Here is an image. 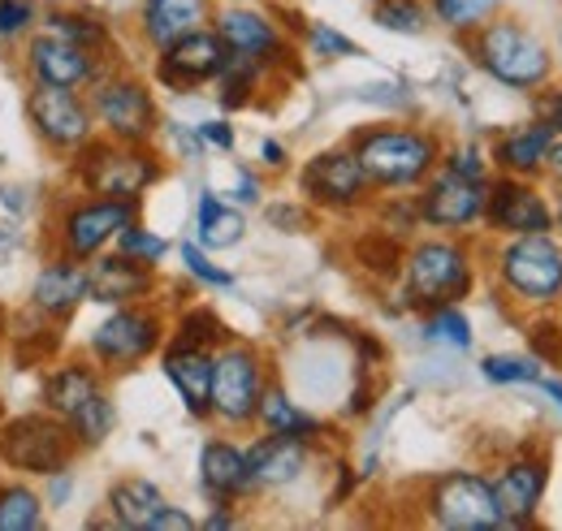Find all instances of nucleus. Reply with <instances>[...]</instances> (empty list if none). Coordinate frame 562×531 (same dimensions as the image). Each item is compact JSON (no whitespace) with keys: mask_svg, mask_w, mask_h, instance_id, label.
<instances>
[{"mask_svg":"<svg viewBox=\"0 0 562 531\" xmlns=\"http://www.w3.org/2000/svg\"><path fill=\"white\" fill-rule=\"evenodd\" d=\"M355 160L368 187H416L437 165V143L420 131H372L359 138Z\"/></svg>","mask_w":562,"mask_h":531,"instance_id":"nucleus-1","label":"nucleus"},{"mask_svg":"<svg viewBox=\"0 0 562 531\" xmlns=\"http://www.w3.org/2000/svg\"><path fill=\"white\" fill-rule=\"evenodd\" d=\"M476 61L490 69L502 87H515V91H532L550 78L546 44L532 31H524L519 22H490L476 35Z\"/></svg>","mask_w":562,"mask_h":531,"instance_id":"nucleus-2","label":"nucleus"},{"mask_svg":"<svg viewBox=\"0 0 562 531\" xmlns=\"http://www.w3.org/2000/svg\"><path fill=\"white\" fill-rule=\"evenodd\" d=\"M0 459L18 471H35V475H53L74 459V432L66 419H48V415H22L13 423H4L0 432Z\"/></svg>","mask_w":562,"mask_h":531,"instance_id":"nucleus-3","label":"nucleus"},{"mask_svg":"<svg viewBox=\"0 0 562 531\" xmlns=\"http://www.w3.org/2000/svg\"><path fill=\"white\" fill-rule=\"evenodd\" d=\"M428 510H432L437 528H450V531L502 528V510H497L493 484L485 475H472V471H450V475H441V479L432 484Z\"/></svg>","mask_w":562,"mask_h":531,"instance_id":"nucleus-4","label":"nucleus"},{"mask_svg":"<svg viewBox=\"0 0 562 531\" xmlns=\"http://www.w3.org/2000/svg\"><path fill=\"white\" fill-rule=\"evenodd\" d=\"M472 285V268L463 247L454 242H424L407 256V298L420 307H446L463 298Z\"/></svg>","mask_w":562,"mask_h":531,"instance_id":"nucleus-5","label":"nucleus"},{"mask_svg":"<svg viewBox=\"0 0 562 531\" xmlns=\"http://www.w3.org/2000/svg\"><path fill=\"white\" fill-rule=\"evenodd\" d=\"M502 281L528 298V303H550L562 294V247L550 234H519L502 251Z\"/></svg>","mask_w":562,"mask_h":531,"instance_id":"nucleus-6","label":"nucleus"},{"mask_svg":"<svg viewBox=\"0 0 562 531\" xmlns=\"http://www.w3.org/2000/svg\"><path fill=\"white\" fill-rule=\"evenodd\" d=\"M260 359L247 346H229L212 359V410L229 423H247L260 406Z\"/></svg>","mask_w":562,"mask_h":531,"instance_id":"nucleus-7","label":"nucleus"},{"mask_svg":"<svg viewBox=\"0 0 562 531\" xmlns=\"http://www.w3.org/2000/svg\"><path fill=\"white\" fill-rule=\"evenodd\" d=\"M82 178H87V187L95 195L139 200L143 187H151V178H156V165L139 151H126V147H113V143H95L91 160L82 156Z\"/></svg>","mask_w":562,"mask_h":531,"instance_id":"nucleus-8","label":"nucleus"},{"mask_svg":"<svg viewBox=\"0 0 562 531\" xmlns=\"http://www.w3.org/2000/svg\"><path fill=\"white\" fill-rule=\"evenodd\" d=\"M485 200H490V187L485 182L446 169L420 195V216L428 225H437V229H463V225L481 221Z\"/></svg>","mask_w":562,"mask_h":531,"instance_id":"nucleus-9","label":"nucleus"},{"mask_svg":"<svg viewBox=\"0 0 562 531\" xmlns=\"http://www.w3.org/2000/svg\"><path fill=\"white\" fill-rule=\"evenodd\" d=\"M95 113L109 126V134L117 143H143L147 134L156 131V104L143 91L139 82L131 78H113L95 91Z\"/></svg>","mask_w":562,"mask_h":531,"instance_id":"nucleus-10","label":"nucleus"},{"mask_svg":"<svg viewBox=\"0 0 562 531\" xmlns=\"http://www.w3.org/2000/svg\"><path fill=\"white\" fill-rule=\"evenodd\" d=\"M131 221H135V200H100L74 207L70 216H66V251H70V260L95 256Z\"/></svg>","mask_w":562,"mask_h":531,"instance_id":"nucleus-11","label":"nucleus"},{"mask_svg":"<svg viewBox=\"0 0 562 531\" xmlns=\"http://www.w3.org/2000/svg\"><path fill=\"white\" fill-rule=\"evenodd\" d=\"M225 57H229V48L221 44V35L191 31V35H182V39H173L165 48V57H160V82H169V87H195L204 78H216L221 66H225Z\"/></svg>","mask_w":562,"mask_h":531,"instance_id":"nucleus-12","label":"nucleus"},{"mask_svg":"<svg viewBox=\"0 0 562 531\" xmlns=\"http://www.w3.org/2000/svg\"><path fill=\"white\" fill-rule=\"evenodd\" d=\"M26 113H31V122L40 126V134L48 138V143H57V147H78L87 134H91V117H87V109L74 100V91L66 87H35L31 91V100H26Z\"/></svg>","mask_w":562,"mask_h":531,"instance_id":"nucleus-13","label":"nucleus"},{"mask_svg":"<svg viewBox=\"0 0 562 531\" xmlns=\"http://www.w3.org/2000/svg\"><path fill=\"white\" fill-rule=\"evenodd\" d=\"M303 191L325 207H351L368 191V178L355 151H325L303 169Z\"/></svg>","mask_w":562,"mask_h":531,"instance_id":"nucleus-14","label":"nucleus"},{"mask_svg":"<svg viewBox=\"0 0 562 531\" xmlns=\"http://www.w3.org/2000/svg\"><path fill=\"white\" fill-rule=\"evenodd\" d=\"M156 341H160V325H156V316L122 307L117 316H109V320L95 329L91 350H95L100 359H109V363H139L143 354H151V350H156Z\"/></svg>","mask_w":562,"mask_h":531,"instance_id":"nucleus-15","label":"nucleus"},{"mask_svg":"<svg viewBox=\"0 0 562 531\" xmlns=\"http://www.w3.org/2000/svg\"><path fill=\"white\" fill-rule=\"evenodd\" d=\"M485 216H490L493 229H506V234H550V207H546V200L532 187L510 182V178H502L490 191Z\"/></svg>","mask_w":562,"mask_h":531,"instance_id":"nucleus-16","label":"nucleus"},{"mask_svg":"<svg viewBox=\"0 0 562 531\" xmlns=\"http://www.w3.org/2000/svg\"><path fill=\"white\" fill-rule=\"evenodd\" d=\"M26 61H31L35 82H44V87H66V91L82 87V82L95 74L91 53L70 44V39H61V35H53V31L31 44V57H26Z\"/></svg>","mask_w":562,"mask_h":531,"instance_id":"nucleus-17","label":"nucleus"},{"mask_svg":"<svg viewBox=\"0 0 562 531\" xmlns=\"http://www.w3.org/2000/svg\"><path fill=\"white\" fill-rule=\"evenodd\" d=\"M546 466L541 463H510L502 471V479L493 484V497H497V510H502V528H528V519L537 515L541 506V493H546Z\"/></svg>","mask_w":562,"mask_h":531,"instance_id":"nucleus-18","label":"nucleus"},{"mask_svg":"<svg viewBox=\"0 0 562 531\" xmlns=\"http://www.w3.org/2000/svg\"><path fill=\"white\" fill-rule=\"evenodd\" d=\"M165 376L173 381V389L182 394L191 415H209L212 410V359L204 354V346L178 341L165 354Z\"/></svg>","mask_w":562,"mask_h":531,"instance_id":"nucleus-19","label":"nucleus"},{"mask_svg":"<svg viewBox=\"0 0 562 531\" xmlns=\"http://www.w3.org/2000/svg\"><path fill=\"white\" fill-rule=\"evenodd\" d=\"M303 466H307V441H303V437H285V432L265 437V441L247 454L251 484H260V488H281V484L299 479Z\"/></svg>","mask_w":562,"mask_h":531,"instance_id":"nucleus-20","label":"nucleus"},{"mask_svg":"<svg viewBox=\"0 0 562 531\" xmlns=\"http://www.w3.org/2000/svg\"><path fill=\"white\" fill-rule=\"evenodd\" d=\"M147 290H151V272L131 256H109L87 268V298L95 303H131Z\"/></svg>","mask_w":562,"mask_h":531,"instance_id":"nucleus-21","label":"nucleus"},{"mask_svg":"<svg viewBox=\"0 0 562 531\" xmlns=\"http://www.w3.org/2000/svg\"><path fill=\"white\" fill-rule=\"evenodd\" d=\"M209 22V0H143V35L156 48L200 31Z\"/></svg>","mask_w":562,"mask_h":531,"instance_id":"nucleus-22","label":"nucleus"},{"mask_svg":"<svg viewBox=\"0 0 562 531\" xmlns=\"http://www.w3.org/2000/svg\"><path fill=\"white\" fill-rule=\"evenodd\" d=\"M216 35L229 53L238 57H256V61H269L278 53V31L265 13H251V9H225L221 22H216Z\"/></svg>","mask_w":562,"mask_h":531,"instance_id":"nucleus-23","label":"nucleus"},{"mask_svg":"<svg viewBox=\"0 0 562 531\" xmlns=\"http://www.w3.org/2000/svg\"><path fill=\"white\" fill-rule=\"evenodd\" d=\"M200 479H204V488H209L212 497H221V501L256 488L251 484V471H247V454L234 450V445H225V441L204 445V454H200Z\"/></svg>","mask_w":562,"mask_h":531,"instance_id":"nucleus-24","label":"nucleus"},{"mask_svg":"<svg viewBox=\"0 0 562 531\" xmlns=\"http://www.w3.org/2000/svg\"><path fill=\"white\" fill-rule=\"evenodd\" d=\"M35 307L48 312V316H66L74 312L82 298H87V268L78 264H53L35 276V290H31Z\"/></svg>","mask_w":562,"mask_h":531,"instance_id":"nucleus-25","label":"nucleus"},{"mask_svg":"<svg viewBox=\"0 0 562 531\" xmlns=\"http://www.w3.org/2000/svg\"><path fill=\"white\" fill-rule=\"evenodd\" d=\"M109 506H113L117 528L147 531L151 528V519L165 510V493H160L156 484H147V479H122V484L113 488Z\"/></svg>","mask_w":562,"mask_h":531,"instance_id":"nucleus-26","label":"nucleus"},{"mask_svg":"<svg viewBox=\"0 0 562 531\" xmlns=\"http://www.w3.org/2000/svg\"><path fill=\"white\" fill-rule=\"evenodd\" d=\"M550 147H554V131L546 122H537V126H524V131L506 134L497 143V160L506 169H515V173H537L550 160Z\"/></svg>","mask_w":562,"mask_h":531,"instance_id":"nucleus-27","label":"nucleus"},{"mask_svg":"<svg viewBox=\"0 0 562 531\" xmlns=\"http://www.w3.org/2000/svg\"><path fill=\"white\" fill-rule=\"evenodd\" d=\"M256 415H260V423L269 428V432H285V437H312V432H321V423L307 415V410H299L294 402L285 398L281 389H269V394H260V406H256Z\"/></svg>","mask_w":562,"mask_h":531,"instance_id":"nucleus-28","label":"nucleus"},{"mask_svg":"<svg viewBox=\"0 0 562 531\" xmlns=\"http://www.w3.org/2000/svg\"><path fill=\"white\" fill-rule=\"evenodd\" d=\"M243 238V216L216 200L212 191L200 195V242L204 247H234Z\"/></svg>","mask_w":562,"mask_h":531,"instance_id":"nucleus-29","label":"nucleus"},{"mask_svg":"<svg viewBox=\"0 0 562 531\" xmlns=\"http://www.w3.org/2000/svg\"><path fill=\"white\" fill-rule=\"evenodd\" d=\"M95 389H100V381H95L87 368H78V363H74V368H61V372L48 381V389H44V394H48V406H53L61 419H70L74 410L91 398Z\"/></svg>","mask_w":562,"mask_h":531,"instance_id":"nucleus-30","label":"nucleus"},{"mask_svg":"<svg viewBox=\"0 0 562 531\" xmlns=\"http://www.w3.org/2000/svg\"><path fill=\"white\" fill-rule=\"evenodd\" d=\"M66 423H70V432H74V441H78V445H100V441L113 432V402L95 389V394L82 402Z\"/></svg>","mask_w":562,"mask_h":531,"instance_id":"nucleus-31","label":"nucleus"},{"mask_svg":"<svg viewBox=\"0 0 562 531\" xmlns=\"http://www.w3.org/2000/svg\"><path fill=\"white\" fill-rule=\"evenodd\" d=\"M40 528V497L31 488H0V531Z\"/></svg>","mask_w":562,"mask_h":531,"instance_id":"nucleus-32","label":"nucleus"},{"mask_svg":"<svg viewBox=\"0 0 562 531\" xmlns=\"http://www.w3.org/2000/svg\"><path fill=\"white\" fill-rule=\"evenodd\" d=\"M372 22L385 31H398V35H416L424 31V4L420 0H376Z\"/></svg>","mask_w":562,"mask_h":531,"instance_id":"nucleus-33","label":"nucleus"},{"mask_svg":"<svg viewBox=\"0 0 562 531\" xmlns=\"http://www.w3.org/2000/svg\"><path fill=\"white\" fill-rule=\"evenodd\" d=\"M424 332H428V341H441V346H454V350H468V346H472V325H468V316L454 312L450 303L428 316Z\"/></svg>","mask_w":562,"mask_h":531,"instance_id":"nucleus-34","label":"nucleus"},{"mask_svg":"<svg viewBox=\"0 0 562 531\" xmlns=\"http://www.w3.org/2000/svg\"><path fill=\"white\" fill-rule=\"evenodd\" d=\"M497 4H502V0H432V13H437L446 26H454V31H472V26H481L485 18H493Z\"/></svg>","mask_w":562,"mask_h":531,"instance_id":"nucleus-35","label":"nucleus"},{"mask_svg":"<svg viewBox=\"0 0 562 531\" xmlns=\"http://www.w3.org/2000/svg\"><path fill=\"white\" fill-rule=\"evenodd\" d=\"M48 26H53V35L70 39V44L87 48V53H95V48L104 44V26H100L95 18H87V13H53Z\"/></svg>","mask_w":562,"mask_h":531,"instance_id":"nucleus-36","label":"nucleus"},{"mask_svg":"<svg viewBox=\"0 0 562 531\" xmlns=\"http://www.w3.org/2000/svg\"><path fill=\"white\" fill-rule=\"evenodd\" d=\"M481 368H485V376H490V381H497V385H532V381H541V363H537V359L490 354Z\"/></svg>","mask_w":562,"mask_h":531,"instance_id":"nucleus-37","label":"nucleus"},{"mask_svg":"<svg viewBox=\"0 0 562 531\" xmlns=\"http://www.w3.org/2000/svg\"><path fill=\"white\" fill-rule=\"evenodd\" d=\"M117 251L131 256V260H139V264H156V260L165 256V238L147 234L139 225H122V229H117Z\"/></svg>","mask_w":562,"mask_h":531,"instance_id":"nucleus-38","label":"nucleus"},{"mask_svg":"<svg viewBox=\"0 0 562 531\" xmlns=\"http://www.w3.org/2000/svg\"><path fill=\"white\" fill-rule=\"evenodd\" d=\"M307 39H312V48H316V57H359V48H355L347 35H338L334 26H325V22H316L312 31H307Z\"/></svg>","mask_w":562,"mask_h":531,"instance_id":"nucleus-39","label":"nucleus"},{"mask_svg":"<svg viewBox=\"0 0 562 531\" xmlns=\"http://www.w3.org/2000/svg\"><path fill=\"white\" fill-rule=\"evenodd\" d=\"M182 260H187V268H191L200 281H209V285H221V290H229V285H234V276H229V272H221V268H212L209 256H204L200 247H191V242L182 247Z\"/></svg>","mask_w":562,"mask_h":531,"instance_id":"nucleus-40","label":"nucleus"},{"mask_svg":"<svg viewBox=\"0 0 562 531\" xmlns=\"http://www.w3.org/2000/svg\"><path fill=\"white\" fill-rule=\"evenodd\" d=\"M31 13H35L31 0H0V39L26 31L31 26Z\"/></svg>","mask_w":562,"mask_h":531,"instance_id":"nucleus-41","label":"nucleus"},{"mask_svg":"<svg viewBox=\"0 0 562 531\" xmlns=\"http://www.w3.org/2000/svg\"><path fill=\"white\" fill-rule=\"evenodd\" d=\"M191 528H195V519H191V515H182V510L165 506V510L151 519V528L147 531H191Z\"/></svg>","mask_w":562,"mask_h":531,"instance_id":"nucleus-42","label":"nucleus"},{"mask_svg":"<svg viewBox=\"0 0 562 531\" xmlns=\"http://www.w3.org/2000/svg\"><path fill=\"white\" fill-rule=\"evenodd\" d=\"M537 109H541V122H546L550 131L559 134L562 131V91H550V95H541V104H537Z\"/></svg>","mask_w":562,"mask_h":531,"instance_id":"nucleus-43","label":"nucleus"},{"mask_svg":"<svg viewBox=\"0 0 562 531\" xmlns=\"http://www.w3.org/2000/svg\"><path fill=\"white\" fill-rule=\"evenodd\" d=\"M450 169H454V173H463V178L485 182V165H481V156H476V151H459V156L450 160Z\"/></svg>","mask_w":562,"mask_h":531,"instance_id":"nucleus-44","label":"nucleus"},{"mask_svg":"<svg viewBox=\"0 0 562 531\" xmlns=\"http://www.w3.org/2000/svg\"><path fill=\"white\" fill-rule=\"evenodd\" d=\"M200 138L212 143V147H225V151L234 147V131H229L225 122H204V126H200Z\"/></svg>","mask_w":562,"mask_h":531,"instance_id":"nucleus-45","label":"nucleus"},{"mask_svg":"<svg viewBox=\"0 0 562 531\" xmlns=\"http://www.w3.org/2000/svg\"><path fill=\"white\" fill-rule=\"evenodd\" d=\"M260 151H265V160H269L273 169H281V165H285V151H281V143H273V138H269Z\"/></svg>","mask_w":562,"mask_h":531,"instance_id":"nucleus-46","label":"nucleus"},{"mask_svg":"<svg viewBox=\"0 0 562 531\" xmlns=\"http://www.w3.org/2000/svg\"><path fill=\"white\" fill-rule=\"evenodd\" d=\"M238 200H260V195H256V178H251V173H243V178H238Z\"/></svg>","mask_w":562,"mask_h":531,"instance_id":"nucleus-47","label":"nucleus"},{"mask_svg":"<svg viewBox=\"0 0 562 531\" xmlns=\"http://www.w3.org/2000/svg\"><path fill=\"white\" fill-rule=\"evenodd\" d=\"M537 385H541V389H546V394L554 398V406H559V410H562V381H550V376H541Z\"/></svg>","mask_w":562,"mask_h":531,"instance_id":"nucleus-48","label":"nucleus"},{"mask_svg":"<svg viewBox=\"0 0 562 531\" xmlns=\"http://www.w3.org/2000/svg\"><path fill=\"white\" fill-rule=\"evenodd\" d=\"M550 169L562 178V143H554V147H550Z\"/></svg>","mask_w":562,"mask_h":531,"instance_id":"nucleus-49","label":"nucleus"},{"mask_svg":"<svg viewBox=\"0 0 562 531\" xmlns=\"http://www.w3.org/2000/svg\"><path fill=\"white\" fill-rule=\"evenodd\" d=\"M229 523H234L229 515H212V519H209V523H204V528H229Z\"/></svg>","mask_w":562,"mask_h":531,"instance_id":"nucleus-50","label":"nucleus"},{"mask_svg":"<svg viewBox=\"0 0 562 531\" xmlns=\"http://www.w3.org/2000/svg\"><path fill=\"white\" fill-rule=\"evenodd\" d=\"M559 225H562V203H559Z\"/></svg>","mask_w":562,"mask_h":531,"instance_id":"nucleus-51","label":"nucleus"}]
</instances>
